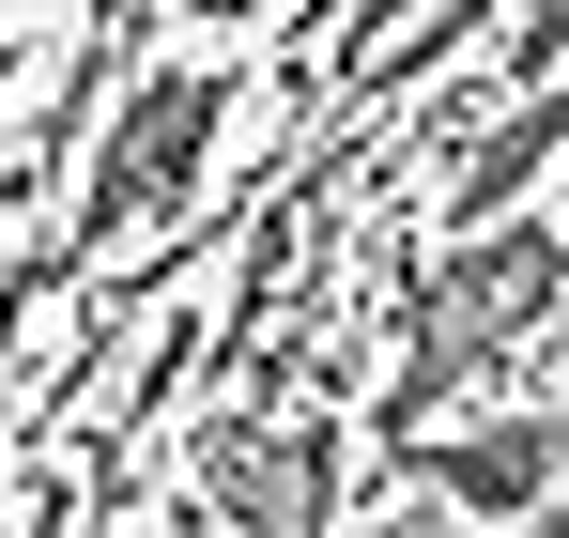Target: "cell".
<instances>
[{"mask_svg": "<svg viewBox=\"0 0 569 538\" xmlns=\"http://www.w3.org/2000/svg\"><path fill=\"white\" fill-rule=\"evenodd\" d=\"M555 292H569V231H539V216H492L462 262H447V292H431V323H416V369H400V400H385V416L416 431V416H431L462 369H492L523 323H539V308H555Z\"/></svg>", "mask_w": 569, "mask_h": 538, "instance_id": "6da1fadb", "label": "cell"}, {"mask_svg": "<svg viewBox=\"0 0 569 538\" xmlns=\"http://www.w3.org/2000/svg\"><path fill=\"white\" fill-rule=\"evenodd\" d=\"M200 139H216V78H154L123 123H108V155H93V200H78V247H108L139 200H170V170H186Z\"/></svg>", "mask_w": 569, "mask_h": 538, "instance_id": "7a4b0ae2", "label": "cell"}, {"mask_svg": "<svg viewBox=\"0 0 569 538\" xmlns=\"http://www.w3.org/2000/svg\"><path fill=\"white\" fill-rule=\"evenodd\" d=\"M323 477H339V447L323 431H262V416H231L200 447V492L231 524H262V538H323Z\"/></svg>", "mask_w": 569, "mask_h": 538, "instance_id": "3957f363", "label": "cell"}, {"mask_svg": "<svg viewBox=\"0 0 569 538\" xmlns=\"http://www.w3.org/2000/svg\"><path fill=\"white\" fill-rule=\"evenodd\" d=\"M555 416H492V431H462V447H431V477L462 492V508H539L555 492Z\"/></svg>", "mask_w": 569, "mask_h": 538, "instance_id": "277c9868", "label": "cell"}, {"mask_svg": "<svg viewBox=\"0 0 569 538\" xmlns=\"http://www.w3.org/2000/svg\"><path fill=\"white\" fill-rule=\"evenodd\" d=\"M555 139H569V78L539 92V108H508V123H492V139H477V155H462V216H477V231H492V216L523 200V170H539Z\"/></svg>", "mask_w": 569, "mask_h": 538, "instance_id": "5b68a950", "label": "cell"}, {"mask_svg": "<svg viewBox=\"0 0 569 538\" xmlns=\"http://www.w3.org/2000/svg\"><path fill=\"white\" fill-rule=\"evenodd\" d=\"M569 62V0H523V31H508V78H555Z\"/></svg>", "mask_w": 569, "mask_h": 538, "instance_id": "8992f818", "label": "cell"}]
</instances>
